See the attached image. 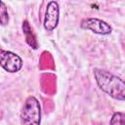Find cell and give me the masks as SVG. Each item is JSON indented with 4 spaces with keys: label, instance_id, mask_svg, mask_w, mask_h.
<instances>
[{
    "label": "cell",
    "instance_id": "1",
    "mask_svg": "<svg viewBox=\"0 0 125 125\" xmlns=\"http://www.w3.org/2000/svg\"><path fill=\"white\" fill-rule=\"evenodd\" d=\"M93 73L98 86L103 92L114 100L125 101V81L122 78L101 68H94Z\"/></svg>",
    "mask_w": 125,
    "mask_h": 125
},
{
    "label": "cell",
    "instance_id": "2",
    "mask_svg": "<svg viewBox=\"0 0 125 125\" xmlns=\"http://www.w3.org/2000/svg\"><path fill=\"white\" fill-rule=\"evenodd\" d=\"M21 125H40L41 123V106L39 101L29 96L26 98L21 110Z\"/></svg>",
    "mask_w": 125,
    "mask_h": 125
},
{
    "label": "cell",
    "instance_id": "3",
    "mask_svg": "<svg viewBox=\"0 0 125 125\" xmlns=\"http://www.w3.org/2000/svg\"><path fill=\"white\" fill-rule=\"evenodd\" d=\"M0 64L4 70L7 72H18L21 66H22V60L21 58L11 52V51H6V50H1L0 51Z\"/></svg>",
    "mask_w": 125,
    "mask_h": 125
},
{
    "label": "cell",
    "instance_id": "4",
    "mask_svg": "<svg viewBox=\"0 0 125 125\" xmlns=\"http://www.w3.org/2000/svg\"><path fill=\"white\" fill-rule=\"evenodd\" d=\"M80 26L83 29L90 30L96 34L107 35L112 31V27L106 21L97 19V18H86L83 19L80 22Z\"/></svg>",
    "mask_w": 125,
    "mask_h": 125
},
{
    "label": "cell",
    "instance_id": "5",
    "mask_svg": "<svg viewBox=\"0 0 125 125\" xmlns=\"http://www.w3.org/2000/svg\"><path fill=\"white\" fill-rule=\"evenodd\" d=\"M59 19H60V7H59V4L56 1H50L48 3V5H47L46 11H45L44 21H43L44 28L47 31L54 30L58 26Z\"/></svg>",
    "mask_w": 125,
    "mask_h": 125
},
{
    "label": "cell",
    "instance_id": "6",
    "mask_svg": "<svg viewBox=\"0 0 125 125\" xmlns=\"http://www.w3.org/2000/svg\"><path fill=\"white\" fill-rule=\"evenodd\" d=\"M22 31L25 35V41L26 43L33 49H37L38 48V43L36 40V37L34 35V33L32 32V28L30 27L29 23L27 21H23L22 22Z\"/></svg>",
    "mask_w": 125,
    "mask_h": 125
},
{
    "label": "cell",
    "instance_id": "7",
    "mask_svg": "<svg viewBox=\"0 0 125 125\" xmlns=\"http://www.w3.org/2000/svg\"><path fill=\"white\" fill-rule=\"evenodd\" d=\"M109 125H125V113L124 112H114L110 118Z\"/></svg>",
    "mask_w": 125,
    "mask_h": 125
},
{
    "label": "cell",
    "instance_id": "8",
    "mask_svg": "<svg viewBox=\"0 0 125 125\" xmlns=\"http://www.w3.org/2000/svg\"><path fill=\"white\" fill-rule=\"evenodd\" d=\"M0 21L2 25H6L9 22V14L4 2H0Z\"/></svg>",
    "mask_w": 125,
    "mask_h": 125
}]
</instances>
